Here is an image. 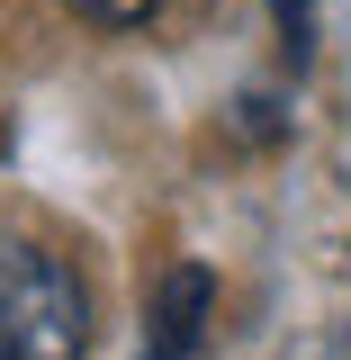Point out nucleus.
<instances>
[{
    "label": "nucleus",
    "mask_w": 351,
    "mask_h": 360,
    "mask_svg": "<svg viewBox=\"0 0 351 360\" xmlns=\"http://www.w3.org/2000/svg\"><path fill=\"white\" fill-rule=\"evenodd\" d=\"M72 9H82L90 27H108V37H127V27H144V18H153L162 0H72Z\"/></svg>",
    "instance_id": "3"
},
{
    "label": "nucleus",
    "mask_w": 351,
    "mask_h": 360,
    "mask_svg": "<svg viewBox=\"0 0 351 360\" xmlns=\"http://www.w3.org/2000/svg\"><path fill=\"white\" fill-rule=\"evenodd\" d=\"M208 307H217V279L198 262L153 270V288H144V360H189L208 342Z\"/></svg>",
    "instance_id": "2"
},
{
    "label": "nucleus",
    "mask_w": 351,
    "mask_h": 360,
    "mask_svg": "<svg viewBox=\"0 0 351 360\" xmlns=\"http://www.w3.org/2000/svg\"><path fill=\"white\" fill-rule=\"evenodd\" d=\"M270 18H279V45L307 63V45H315V0H270Z\"/></svg>",
    "instance_id": "4"
},
{
    "label": "nucleus",
    "mask_w": 351,
    "mask_h": 360,
    "mask_svg": "<svg viewBox=\"0 0 351 360\" xmlns=\"http://www.w3.org/2000/svg\"><path fill=\"white\" fill-rule=\"evenodd\" d=\"M0 333L9 360H82L90 352V288L45 243H0Z\"/></svg>",
    "instance_id": "1"
},
{
    "label": "nucleus",
    "mask_w": 351,
    "mask_h": 360,
    "mask_svg": "<svg viewBox=\"0 0 351 360\" xmlns=\"http://www.w3.org/2000/svg\"><path fill=\"white\" fill-rule=\"evenodd\" d=\"M0 360H9V333H0Z\"/></svg>",
    "instance_id": "5"
}]
</instances>
